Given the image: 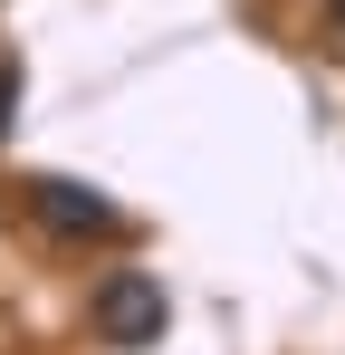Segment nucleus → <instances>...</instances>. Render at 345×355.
<instances>
[{"mask_svg": "<svg viewBox=\"0 0 345 355\" xmlns=\"http://www.w3.org/2000/svg\"><path fill=\"white\" fill-rule=\"evenodd\" d=\"M87 317H96V336H106V346H154L172 307H163V279H154V269H106Z\"/></svg>", "mask_w": 345, "mask_h": 355, "instance_id": "1", "label": "nucleus"}, {"mask_svg": "<svg viewBox=\"0 0 345 355\" xmlns=\"http://www.w3.org/2000/svg\"><path fill=\"white\" fill-rule=\"evenodd\" d=\"M29 211H39L48 231H67V240H106L115 231V202L96 192V182H67V173H39V182H29Z\"/></svg>", "mask_w": 345, "mask_h": 355, "instance_id": "2", "label": "nucleus"}, {"mask_svg": "<svg viewBox=\"0 0 345 355\" xmlns=\"http://www.w3.org/2000/svg\"><path fill=\"white\" fill-rule=\"evenodd\" d=\"M10 116H19V58H0V135H10Z\"/></svg>", "mask_w": 345, "mask_h": 355, "instance_id": "3", "label": "nucleus"}, {"mask_svg": "<svg viewBox=\"0 0 345 355\" xmlns=\"http://www.w3.org/2000/svg\"><path fill=\"white\" fill-rule=\"evenodd\" d=\"M336 29H345V0H336Z\"/></svg>", "mask_w": 345, "mask_h": 355, "instance_id": "4", "label": "nucleus"}]
</instances>
